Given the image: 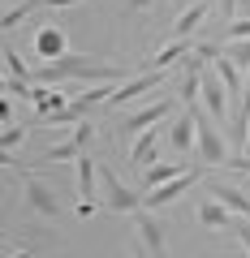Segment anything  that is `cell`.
Segmentation results:
<instances>
[{
  "instance_id": "cell-1",
  "label": "cell",
  "mask_w": 250,
  "mask_h": 258,
  "mask_svg": "<svg viewBox=\"0 0 250 258\" xmlns=\"http://www.w3.org/2000/svg\"><path fill=\"white\" fill-rule=\"evenodd\" d=\"M35 82L39 86H56V82H130L121 64H108V60H95V56H61L52 64H39L35 69Z\"/></svg>"
},
{
  "instance_id": "cell-2",
  "label": "cell",
  "mask_w": 250,
  "mask_h": 258,
  "mask_svg": "<svg viewBox=\"0 0 250 258\" xmlns=\"http://www.w3.org/2000/svg\"><path fill=\"white\" fill-rule=\"evenodd\" d=\"M185 108L194 112V129H198V159L203 164H212V168H224L233 159V151H229V142H224V134L216 129V116L207 108H198V103H185Z\"/></svg>"
},
{
  "instance_id": "cell-3",
  "label": "cell",
  "mask_w": 250,
  "mask_h": 258,
  "mask_svg": "<svg viewBox=\"0 0 250 258\" xmlns=\"http://www.w3.org/2000/svg\"><path fill=\"white\" fill-rule=\"evenodd\" d=\"M99 185H104V198H99V203L108 207V211H121V215H138L142 211V194L130 189L125 181H117L112 168H99Z\"/></svg>"
},
{
  "instance_id": "cell-4",
  "label": "cell",
  "mask_w": 250,
  "mask_h": 258,
  "mask_svg": "<svg viewBox=\"0 0 250 258\" xmlns=\"http://www.w3.org/2000/svg\"><path fill=\"white\" fill-rule=\"evenodd\" d=\"M164 82H168V69H151V74H138V78H130V82H121L117 91H112V99H108V103H130V99H142V95L160 91Z\"/></svg>"
},
{
  "instance_id": "cell-5",
  "label": "cell",
  "mask_w": 250,
  "mask_h": 258,
  "mask_svg": "<svg viewBox=\"0 0 250 258\" xmlns=\"http://www.w3.org/2000/svg\"><path fill=\"white\" fill-rule=\"evenodd\" d=\"M91 138H95V125H86V120H82V125H78V134H74L69 142H56V147H47L43 155L30 159V164L43 168V164H61V159H78V155H82V147H86Z\"/></svg>"
},
{
  "instance_id": "cell-6",
  "label": "cell",
  "mask_w": 250,
  "mask_h": 258,
  "mask_svg": "<svg viewBox=\"0 0 250 258\" xmlns=\"http://www.w3.org/2000/svg\"><path fill=\"white\" fill-rule=\"evenodd\" d=\"M22 189H26V203H30V211H39L43 220H56V215L65 211L61 207V198H56L52 189H47L39 176H22Z\"/></svg>"
},
{
  "instance_id": "cell-7",
  "label": "cell",
  "mask_w": 250,
  "mask_h": 258,
  "mask_svg": "<svg viewBox=\"0 0 250 258\" xmlns=\"http://www.w3.org/2000/svg\"><path fill=\"white\" fill-rule=\"evenodd\" d=\"M198 176H203V168L194 164L190 172H181V176H177V181L160 185V189H147V198H142V211H156V207H164V203H173V198H181V194L190 189V185H194Z\"/></svg>"
},
{
  "instance_id": "cell-8",
  "label": "cell",
  "mask_w": 250,
  "mask_h": 258,
  "mask_svg": "<svg viewBox=\"0 0 250 258\" xmlns=\"http://www.w3.org/2000/svg\"><path fill=\"white\" fill-rule=\"evenodd\" d=\"M168 116H173V99H160V103H151V108L130 112V116L121 120L117 134H147L151 125H160V120H168Z\"/></svg>"
},
{
  "instance_id": "cell-9",
  "label": "cell",
  "mask_w": 250,
  "mask_h": 258,
  "mask_svg": "<svg viewBox=\"0 0 250 258\" xmlns=\"http://www.w3.org/2000/svg\"><path fill=\"white\" fill-rule=\"evenodd\" d=\"M207 198H216V203H224L233 215L250 220V194L237 189V185H224V181H212V176H207Z\"/></svg>"
},
{
  "instance_id": "cell-10",
  "label": "cell",
  "mask_w": 250,
  "mask_h": 258,
  "mask_svg": "<svg viewBox=\"0 0 250 258\" xmlns=\"http://www.w3.org/2000/svg\"><path fill=\"white\" fill-rule=\"evenodd\" d=\"M35 56L39 60H61V56H69V43H65V30L61 26H39L35 30Z\"/></svg>"
},
{
  "instance_id": "cell-11",
  "label": "cell",
  "mask_w": 250,
  "mask_h": 258,
  "mask_svg": "<svg viewBox=\"0 0 250 258\" xmlns=\"http://www.w3.org/2000/svg\"><path fill=\"white\" fill-rule=\"evenodd\" d=\"M168 147H173L177 155H190V151L198 147V129H194V112L190 108L177 116V125H168Z\"/></svg>"
},
{
  "instance_id": "cell-12",
  "label": "cell",
  "mask_w": 250,
  "mask_h": 258,
  "mask_svg": "<svg viewBox=\"0 0 250 258\" xmlns=\"http://www.w3.org/2000/svg\"><path fill=\"white\" fill-rule=\"evenodd\" d=\"M203 103H207V112H212L216 120H224V112H229V91H224V82L216 78V69H203Z\"/></svg>"
},
{
  "instance_id": "cell-13",
  "label": "cell",
  "mask_w": 250,
  "mask_h": 258,
  "mask_svg": "<svg viewBox=\"0 0 250 258\" xmlns=\"http://www.w3.org/2000/svg\"><path fill=\"white\" fill-rule=\"evenodd\" d=\"M212 69H216V78L224 82V91H229V99H233V112L241 108V95H246V82H241V69L229 60V56H216L212 60Z\"/></svg>"
},
{
  "instance_id": "cell-14",
  "label": "cell",
  "mask_w": 250,
  "mask_h": 258,
  "mask_svg": "<svg viewBox=\"0 0 250 258\" xmlns=\"http://www.w3.org/2000/svg\"><path fill=\"white\" fill-rule=\"evenodd\" d=\"M134 224H138V241L151 249V258L164 254V224H160L151 211H138V215H134Z\"/></svg>"
},
{
  "instance_id": "cell-15",
  "label": "cell",
  "mask_w": 250,
  "mask_h": 258,
  "mask_svg": "<svg viewBox=\"0 0 250 258\" xmlns=\"http://www.w3.org/2000/svg\"><path fill=\"white\" fill-rule=\"evenodd\" d=\"M190 52H198V47H190L185 39H173V43H168V47H160V52L151 56V60H142V69H147V74H151V69H173V64H181Z\"/></svg>"
},
{
  "instance_id": "cell-16",
  "label": "cell",
  "mask_w": 250,
  "mask_h": 258,
  "mask_svg": "<svg viewBox=\"0 0 250 258\" xmlns=\"http://www.w3.org/2000/svg\"><path fill=\"white\" fill-rule=\"evenodd\" d=\"M156 151H160V134H156V129H147V134H138V142H134L130 164L138 168V172H147V168H156Z\"/></svg>"
},
{
  "instance_id": "cell-17",
  "label": "cell",
  "mask_w": 250,
  "mask_h": 258,
  "mask_svg": "<svg viewBox=\"0 0 250 258\" xmlns=\"http://www.w3.org/2000/svg\"><path fill=\"white\" fill-rule=\"evenodd\" d=\"M203 18H207V0H194L190 9H181V13H177V22H173V35H177V39L194 35V30H198V22H203Z\"/></svg>"
},
{
  "instance_id": "cell-18",
  "label": "cell",
  "mask_w": 250,
  "mask_h": 258,
  "mask_svg": "<svg viewBox=\"0 0 250 258\" xmlns=\"http://www.w3.org/2000/svg\"><path fill=\"white\" fill-rule=\"evenodd\" d=\"M74 168H78V198H91V203H95V181H99L95 159H91V155H78Z\"/></svg>"
},
{
  "instance_id": "cell-19",
  "label": "cell",
  "mask_w": 250,
  "mask_h": 258,
  "mask_svg": "<svg viewBox=\"0 0 250 258\" xmlns=\"http://www.w3.org/2000/svg\"><path fill=\"white\" fill-rule=\"evenodd\" d=\"M194 164H156V168H147L142 172V185L147 189H160V185H168V181H177L181 172H190Z\"/></svg>"
},
{
  "instance_id": "cell-20",
  "label": "cell",
  "mask_w": 250,
  "mask_h": 258,
  "mask_svg": "<svg viewBox=\"0 0 250 258\" xmlns=\"http://www.w3.org/2000/svg\"><path fill=\"white\" fill-rule=\"evenodd\" d=\"M198 224H207V228H233V211H229L224 203H216V198H212V203L198 207Z\"/></svg>"
},
{
  "instance_id": "cell-21",
  "label": "cell",
  "mask_w": 250,
  "mask_h": 258,
  "mask_svg": "<svg viewBox=\"0 0 250 258\" xmlns=\"http://www.w3.org/2000/svg\"><path fill=\"white\" fill-rule=\"evenodd\" d=\"M39 108V116H47V112H61L65 108V91H52V86H39L35 91V99H30Z\"/></svg>"
},
{
  "instance_id": "cell-22",
  "label": "cell",
  "mask_w": 250,
  "mask_h": 258,
  "mask_svg": "<svg viewBox=\"0 0 250 258\" xmlns=\"http://www.w3.org/2000/svg\"><path fill=\"white\" fill-rule=\"evenodd\" d=\"M220 56H229L237 69H250V39H241V43H220Z\"/></svg>"
},
{
  "instance_id": "cell-23",
  "label": "cell",
  "mask_w": 250,
  "mask_h": 258,
  "mask_svg": "<svg viewBox=\"0 0 250 258\" xmlns=\"http://www.w3.org/2000/svg\"><path fill=\"white\" fill-rule=\"evenodd\" d=\"M39 5H43V0H22V5H13V9H5V30H13L22 18H30Z\"/></svg>"
},
{
  "instance_id": "cell-24",
  "label": "cell",
  "mask_w": 250,
  "mask_h": 258,
  "mask_svg": "<svg viewBox=\"0 0 250 258\" xmlns=\"http://www.w3.org/2000/svg\"><path fill=\"white\" fill-rule=\"evenodd\" d=\"M5 64H9V78H22V82H35V69H26V60H22L13 47H5Z\"/></svg>"
},
{
  "instance_id": "cell-25",
  "label": "cell",
  "mask_w": 250,
  "mask_h": 258,
  "mask_svg": "<svg viewBox=\"0 0 250 258\" xmlns=\"http://www.w3.org/2000/svg\"><path fill=\"white\" fill-rule=\"evenodd\" d=\"M220 39H224V43H241V39H250V18H241V22H229Z\"/></svg>"
},
{
  "instance_id": "cell-26",
  "label": "cell",
  "mask_w": 250,
  "mask_h": 258,
  "mask_svg": "<svg viewBox=\"0 0 250 258\" xmlns=\"http://www.w3.org/2000/svg\"><path fill=\"white\" fill-rule=\"evenodd\" d=\"M5 95H18V99H35V91H30L22 78H5Z\"/></svg>"
},
{
  "instance_id": "cell-27",
  "label": "cell",
  "mask_w": 250,
  "mask_h": 258,
  "mask_svg": "<svg viewBox=\"0 0 250 258\" xmlns=\"http://www.w3.org/2000/svg\"><path fill=\"white\" fill-rule=\"evenodd\" d=\"M22 138H26V129H22V125H13L9 134H5V151H13V147L22 142Z\"/></svg>"
},
{
  "instance_id": "cell-28",
  "label": "cell",
  "mask_w": 250,
  "mask_h": 258,
  "mask_svg": "<svg viewBox=\"0 0 250 258\" xmlns=\"http://www.w3.org/2000/svg\"><path fill=\"white\" fill-rule=\"evenodd\" d=\"M233 232H237V241H241V245H246V254H250V220L233 224Z\"/></svg>"
},
{
  "instance_id": "cell-29",
  "label": "cell",
  "mask_w": 250,
  "mask_h": 258,
  "mask_svg": "<svg viewBox=\"0 0 250 258\" xmlns=\"http://www.w3.org/2000/svg\"><path fill=\"white\" fill-rule=\"evenodd\" d=\"M237 9H241V0H220V13H224V18H233Z\"/></svg>"
},
{
  "instance_id": "cell-30",
  "label": "cell",
  "mask_w": 250,
  "mask_h": 258,
  "mask_svg": "<svg viewBox=\"0 0 250 258\" xmlns=\"http://www.w3.org/2000/svg\"><path fill=\"white\" fill-rule=\"evenodd\" d=\"M95 207H99V203H91V198H82V203H78V215H95Z\"/></svg>"
},
{
  "instance_id": "cell-31",
  "label": "cell",
  "mask_w": 250,
  "mask_h": 258,
  "mask_svg": "<svg viewBox=\"0 0 250 258\" xmlns=\"http://www.w3.org/2000/svg\"><path fill=\"white\" fill-rule=\"evenodd\" d=\"M130 258H151V249H147V245H142V241H138V245L130 249Z\"/></svg>"
},
{
  "instance_id": "cell-32",
  "label": "cell",
  "mask_w": 250,
  "mask_h": 258,
  "mask_svg": "<svg viewBox=\"0 0 250 258\" xmlns=\"http://www.w3.org/2000/svg\"><path fill=\"white\" fill-rule=\"evenodd\" d=\"M147 5H151V0H130V9H147Z\"/></svg>"
},
{
  "instance_id": "cell-33",
  "label": "cell",
  "mask_w": 250,
  "mask_h": 258,
  "mask_svg": "<svg viewBox=\"0 0 250 258\" xmlns=\"http://www.w3.org/2000/svg\"><path fill=\"white\" fill-rule=\"evenodd\" d=\"M13 258H30V249H18V254H13Z\"/></svg>"
},
{
  "instance_id": "cell-34",
  "label": "cell",
  "mask_w": 250,
  "mask_h": 258,
  "mask_svg": "<svg viewBox=\"0 0 250 258\" xmlns=\"http://www.w3.org/2000/svg\"><path fill=\"white\" fill-rule=\"evenodd\" d=\"M246 151H250V129H246Z\"/></svg>"
},
{
  "instance_id": "cell-35",
  "label": "cell",
  "mask_w": 250,
  "mask_h": 258,
  "mask_svg": "<svg viewBox=\"0 0 250 258\" xmlns=\"http://www.w3.org/2000/svg\"><path fill=\"white\" fill-rule=\"evenodd\" d=\"M246 258H250V254H246Z\"/></svg>"
}]
</instances>
